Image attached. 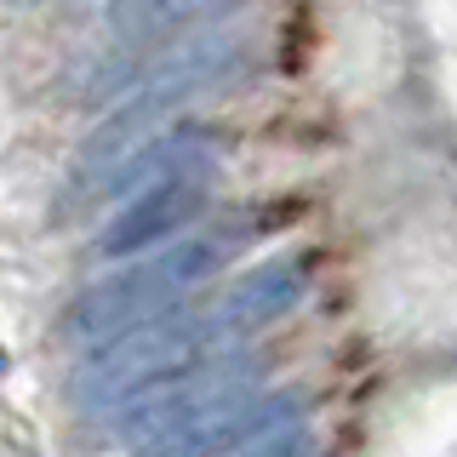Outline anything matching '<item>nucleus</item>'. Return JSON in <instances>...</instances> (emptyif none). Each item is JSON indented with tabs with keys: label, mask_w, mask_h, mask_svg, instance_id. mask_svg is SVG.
<instances>
[{
	"label": "nucleus",
	"mask_w": 457,
	"mask_h": 457,
	"mask_svg": "<svg viewBox=\"0 0 457 457\" xmlns=\"http://www.w3.org/2000/svg\"><path fill=\"white\" fill-rule=\"evenodd\" d=\"M240 52H246V40H240V35H195V40H183V46H171L166 57H154V63L143 69V80H132L126 109L109 120L104 149L132 143L137 132H149L166 109L189 104L195 92H206L212 80H223L228 69L240 63Z\"/></svg>",
	"instance_id": "obj_1"
},
{
	"label": "nucleus",
	"mask_w": 457,
	"mask_h": 457,
	"mask_svg": "<svg viewBox=\"0 0 457 457\" xmlns=\"http://www.w3.org/2000/svg\"><path fill=\"white\" fill-rule=\"evenodd\" d=\"M200 206V178H171V183H154V189H137V200L120 212L109 246H137V240H154L166 228H178L189 212Z\"/></svg>",
	"instance_id": "obj_2"
},
{
	"label": "nucleus",
	"mask_w": 457,
	"mask_h": 457,
	"mask_svg": "<svg viewBox=\"0 0 457 457\" xmlns=\"http://www.w3.org/2000/svg\"><path fill=\"white\" fill-rule=\"evenodd\" d=\"M235 6V0H109V29L120 40H166V35H183L189 23L212 18V12Z\"/></svg>",
	"instance_id": "obj_3"
}]
</instances>
